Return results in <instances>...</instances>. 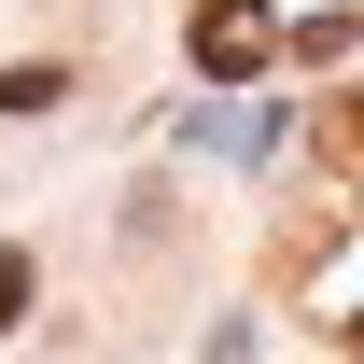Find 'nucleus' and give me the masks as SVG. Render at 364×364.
Segmentation results:
<instances>
[{
  "instance_id": "obj_1",
  "label": "nucleus",
  "mask_w": 364,
  "mask_h": 364,
  "mask_svg": "<svg viewBox=\"0 0 364 364\" xmlns=\"http://www.w3.org/2000/svg\"><path fill=\"white\" fill-rule=\"evenodd\" d=\"M267 56H280V14H267V0H210V14H196V70H210V85H252Z\"/></svg>"
},
{
  "instance_id": "obj_2",
  "label": "nucleus",
  "mask_w": 364,
  "mask_h": 364,
  "mask_svg": "<svg viewBox=\"0 0 364 364\" xmlns=\"http://www.w3.org/2000/svg\"><path fill=\"white\" fill-rule=\"evenodd\" d=\"M309 154L336 182H364V98H322V112H309Z\"/></svg>"
},
{
  "instance_id": "obj_3",
  "label": "nucleus",
  "mask_w": 364,
  "mask_h": 364,
  "mask_svg": "<svg viewBox=\"0 0 364 364\" xmlns=\"http://www.w3.org/2000/svg\"><path fill=\"white\" fill-rule=\"evenodd\" d=\"M56 98H70V70H43V56H28V70H0V112H56Z\"/></svg>"
},
{
  "instance_id": "obj_4",
  "label": "nucleus",
  "mask_w": 364,
  "mask_h": 364,
  "mask_svg": "<svg viewBox=\"0 0 364 364\" xmlns=\"http://www.w3.org/2000/svg\"><path fill=\"white\" fill-rule=\"evenodd\" d=\"M28 294H43V280H28V252H0V336L28 322Z\"/></svg>"
},
{
  "instance_id": "obj_5",
  "label": "nucleus",
  "mask_w": 364,
  "mask_h": 364,
  "mask_svg": "<svg viewBox=\"0 0 364 364\" xmlns=\"http://www.w3.org/2000/svg\"><path fill=\"white\" fill-rule=\"evenodd\" d=\"M350 350H364V322H350Z\"/></svg>"
}]
</instances>
